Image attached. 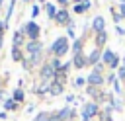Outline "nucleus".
<instances>
[{"instance_id":"31","label":"nucleus","mask_w":125,"mask_h":121,"mask_svg":"<svg viewBox=\"0 0 125 121\" xmlns=\"http://www.w3.org/2000/svg\"><path fill=\"white\" fill-rule=\"evenodd\" d=\"M39 59H41V53H33V55H31V64H37Z\"/></svg>"},{"instance_id":"40","label":"nucleus","mask_w":125,"mask_h":121,"mask_svg":"<svg viewBox=\"0 0 125 121\" xmlns=\"http://www.w3.org/2000/svg\"><path fill=\"white\" fill-rule=\"evenodd\" d=\"M2 27H4V23H0V31H2Z\"/></svg>"},{"instance_id":"14","label":"nucleus","mask_w":125,"mask_h":121,"mask_svg":"<svg viewBox=\"0 0 125 121\" xmlns=\"http://www.w3.org/2000/svg\"><path fill=\"white\" fill-rule=\"evenodd\" d=\"M27 51L33 55V53H41V43L39 41H29L27 43Z\"/></svg>"},{"instance_id":"23","label":"nucleus","mask_w":125,"mask_h":121,"mask_svg":"<svg viewBox=\"0 0 125 121\" xmlns=\"http://www.w3.org/2000/svg\"><path fill=\"white\" fill-rule=\"evenodd\" d=\"M111 14H113V16H111V18H113V21L119 25V23H121V20H123V18L119 16V10H111Z\"/></svg>"},{"instance_id":"32","label":"nucleus","mask_w":125,"mask_h":121,"mask_svg":"<svg viewBox=\"0 0 125 121\" xmlns=\"http://www.w3.org/2000/svg\"><path fill=\"white\" fill-rule=\"evenodd\" d=\"M12 57H14L16 60H21V53H20V49H14V51H12Z\"/></svg>"},{"instance_id":"5","label":"nucleus","mask_w":125,"mask_h":121,"mask_svg":"<svg viewBox=\"0 0 125 121\" xmlns=\"http://www.w3.org/2000/svg\"><path fill=\"white\" fill-rule=\"evenodd\" d=\"M117 57H119V55H115L111 49H104V51H102V62H104L107 68L115 62V59H117Z\"/></svg>"},{"instance_id":"13","label":"nucleus","mask_w":125,"mask_h":121,"mask_svg":"<svg viewBox=\"0 0 125 121\" xmlns=\"http://www.w3.org/2000/svg\"><path fill=\"white\" fill-rule=\"evenodd\" d=\"M90 6H92L90 0H84L82 4H74V14H84L86 10H90Z\"/></svg>"},{"instance_id":"18","label":"nucleus","mask_w":125,"mask_h":121,"mask_svg":"<svg viewBox=\"0 0 125 121\" xmlns=\"http://www.w3.org/2000/svg\"><path fill=\"white\" fill-rule=\"evenodd\" d=\"M123 82H119V80H115L113 82V92L117 94V96H123V86H121Z\"/></svg>"},{"instance_id":"25","label":"nucleus","mask_w":125,"mask_h":121,"mask_svg":"<svg viewBox=\"0 0 125 121\" xmlns=\"http://www.w3.org/2000/svg\"><path fill=\"white\" fill-rule=\"evenodd\" d=\"M49 117H51V113H47V111H43V113H39V115L35 117V121H49Z\"/></svg>"},{"instance_id":"12","label":"nucleus","mask_w":125,"mask_h":121,"mask_svg":"<svg viewBox=\"0 0 125 121\" xmlns=\"http://www.w3.org/2000/svg\"><path fill=\"white\" fill-rule=\"evenodd\" d=\"M55 21H57V23H61V25H62V23H66V25H68V21H70L68 12H66V10H59V12H57V16H55Z\"/></svg>"},{"instance_id":"19","label":"nucleus","mask_w":125,"mask_h":121,"mask_svg":"<svg viewBox=\"0 0 125 121\" xmlns=\"http://www.w3.org/2000/svg\"><path fill=\"white\" fill-rule=\"evenodd\" d=\"M115 80H117V74H115V72H107V74H105V84H111V86H113Z\"/></svg>"},{"instance_id":"38","label":"nucleus","mask_w":125,"mask_h":121,"mask_svg":"<svg viewBox=\"0 0 125 121\" xmlns=\"http://www.w3.org/2000/svg\"><path fill=\"white\" fill-rule=\"evenodd\" d=\"M57 2H59V4H62V6H64V4H68V0H57Z\"/></svg>"},{"instance_id":"17","label":"nucleus","mask_w":125,"mask_h":121,"mask_svg":"<svg viewBox=\"0 0 125 121\" xmlns=\"http://www.w3.org/2000/svg\"><path fill=\"white\" fill-rule=\"evenodd\" d=\"M72 53H74V55L82 53V39H76V41L72 43Z\"/></svg>"},{"instance_id":"22","label":"nucleus","mask_w":125,"mask_h":121,"mask_svg":"<svg viewBox=\"0 0 125 121\" xmlns=\"http://www.w3.org/2000/svg\"><path fill=\"white\" fill-rule=\"evenodd\" d=\"M49 64H51V66H53V68H55L57 72H59V70L62 68V64H61V59H57V57H55V59H53V60H51Z\"/></svg>"},{"instance_id":"41","label":"nucleus","mask_w":125,"mask_h":121,"mask_svg":"<svg viewBox=\"0 0 125 121\" xmlns=\"http://www.w3.org/2000/svg\"><path fill=\"white\" fill-rule=\"evenodd\" d=\"M121 64H123V66H125V57H123V62H121Z\"/></svg>"},{"instance_id":"24","label":"nucleus","mask_w":125,"mask_h":121,"mask_svg":"<svg viewBox=\"0 0 125 121\" xmlns=\"http://www.w3.org/2000/svg\"><path fill=\"white\" fill-rule=\"evenodd\" d=\"M104 70H105V64H104V62H98V64H94V72H98V74H104Z\"/></svg>"},{"instance_id":"39","label":"nucleus","mask_w":125,"mask_h":121,"mask_svg":"<svg viewBox=\"0 0 125 121\" xmlns=\"http://www.w3.org/2000/svg\"><path fill=\"white\" fill-rule=\"evenodd\" d=\"M72 2H74V4H82L84 0H72Z\"/></svg>"},{"instance_id":"27","label":"nucleus","mask_w":125,"mask_h":121,"mask_svg":"<svg viewBox=\"0 0 125 121\" xmlns=\"http://www.w3.org/2000/svg\"><path fill=\"white\" fill-rule=\"evenodd\" d=\"M49 86H51V84H49V82H45L43 86H39V88H37V94H45V92H49Z\"/></svg>"},{"instance_id":"20","label":"nucleus","mask_w":125,"mask_h":121,"mask_svg":"<svg viewBox=\"0 0 125 121\" xmlns=\"http://www.w3.org/2000/svg\"><path fill=\"white\" fill-rule=\"evenodd\" d=\"M115 74H117V80H119V82H125V66H123V64L117 68V72H115Z\"/></svg>"},{"instance_id":"26","label":"nucleus","mask_w":125,"mask_h":121,"mask_svg":"<svg viewBox=\"0 0 125 121\" xmlns=\"http://www.w3.org/2000/svg\"><path fill=\"white\" fill-rule=\"evenodd\" d=\"M66 33H68V37H74V23H72V21H68V25H66Z\"/></svg>"},{"instance_id":"43","label":"nucleus","mask_w":125,"mask_h":121,"mask_svg":"<svg viewBox=\"0 0 125 121\" xmlns=\"http://www.w3.org/2000/svg\"><path fill=\"white\" fill-rule=\"evenodd\" d=\"M39 2H47V0H39Z\"/></svg>"},{"instance_id":"15","label":"nucleus","mask_w":125,"mask_h":121,"mask_svg":"<svg viewBox=\"0 0 125 121\" xmlns=\"http://www.w3.org/2000/svg\"><path fill=\"white\" fill-rule=\"evenodd\" d=\"M49 92H51L53 96H59V94H62V84H59V82H53V84L49 86Z\"/></svg>"},{"instance_id":"35","label":"nucleus","mask_w":125,"mask_h":121,"mask_svg":"<svg viewBox=\"0 0 125 121\" xmlns=\"http://www.w3.org/2000/svg\"><path fill=\"white\" fill-rule=\"evenodd\" d=\"M31 16H39V6H33L31 8Z\"/></svg>"},{"instance_id":"21","label":"nucleus","mask_w":125,"mask_h":121,"mask_svg":"<svg viewBox=\"0 0 125 121\" xmlns=\"http://www.w3.org/2000/svg\"><path fill=\"white\" fill-rule=\"evenodd\" d=\"M45 10H47V16H49V18H55V16H57V10H55V6H53V4H47V6H45Z\"/></svg>"},{"instance_id":"7","label":"nucleus","mask_w":125,"mask_h":121,"mask_svg":"<svg viewBox=\"0 0 125 121\" xmlns=\"http://www.w3.org/2000/svg\"><path fill=\"white\" fill-rule=\"evenodd\" d=\"M53 76H57V70H55L51 64H45V66L41 68V80H43V82H49Z\"/></svg>"},{"instance_id":"2","label":"nucleus","mask_w":125,"mask_h":121,"mask_svg":"<svg viewBox=\"0 0 125 121\" xmlns=\"http://www.w3.org/2000/svg\"><path fill=\"white\" fill-rule=\"evenodd\" d=\"M86 84H88V86H94V88H100L102 84H105V76L92 70V72L86 76Z\"/></svg>"},{"instance_id":"1","label":"nucleus","mask_w":125,"mask_h":121,"mask_svg":"<svg viewBox=\"0 0 125 121\" xmlns=\"http://www.w3.org/2000/svg\"><path fill=\"white\" fill-rule=\"evenodd\" d=\"M66 51H68V39H66V37H59V39L51 45V53H53L57 59H61Z\"/></svg>"},{"instance_id":"44","label":"nucleus","mask_w":125,"mask_h":121,"mask_svg":"<svg viewBox=\"0 0 125 121\" xmlns=\"http://www.w3.org/2000/svg\"><path fill=\"white\" fill-rule=\"evenodd\" d=\"M123 96H125V92H123Z\"/></svg>"},{"instance_id":"37","label":"nucleus","mask_w":125,"mask_h":121,"mask_svg":"<svg viewBox=\"0 0 125 121\" xmlns=\"http://www.w3.org/2000/svg\"><path fill=\"white\" fill-rule=\"evenodd\" d=\"M82 121H92V117H86V115H82Z\"/></svg>"},{"instance_id":"36","label":"nucleus","mask_w":125,"mask_h":121,"mask_svg":"<svg viewBox=\"0 0 125 121\" xmlns=\"http://www.w3.org/2000/svg\"><path fill=\"white\" fill-rule=\"evenodd\" d=\"M49 121H61V119H59V115H57V113H53V115L49 117Z\"/></svg>"},{"instance_id":"6","label":"nucleus","mask_w":125,"mask_h":121,"mask_svg":"<svg viewBox=\"0 0 125 121\" xmlns=\"http://www.w3.org/2000/svg\"><path fill=\"white\" fill-rule=\"evenodd\" d=\"M92 29H94V33L105 31V20H104V16H96V18L92 20Z\"/></svg>"},{"instance_id":"10","label":"nucleus","mask_w":125,"mask_h":121,"mask_svg":"<svg viewBox=\"0 0 125 121\" xmlns=\"http://www.w3.org/2000/svg\"><path fill=\"white\" fill-rule=\"evenodd\" d=\"M72 64H74V68H84V66L88 64V57H86V55H82V53H78V55H74Z\"/></svg>"},{"instance_id":"34","label":"nucleus","mask_w":125,"mask_h":121,"mask_svg":"<svg viewBox=\"0 0 125 121\" xmlns=\"http://www.w3.org/2000/svg\"><path fill=\"white\" fill-rule=\"evenodd\" d=\"M119 16L125 20V4H119Z\"/></svg>"},{"instance_id":"28","label":"nucleus","mask_w":125,"mask_h":121,"mask_svg":"<svg viewBox=\"0 0 125 121\" xmlns=\"http://www.w3.org/2000/svg\"><path fill=\"white\" fill-rule=\"evenodd\" d=\"M84 84H86V78H84V76H78V78L74 80V86H78V88L84 86Z\"/></svg>"},{"instance_id":"33","label":"nucleus","mask_w":125,"mask_h":121,"mask_svg":"<svg viewBox=\"0 0 125 121\" xmlns=\"http://www.w3.org/2000/svg\"><path fill=\"white\" fill-rule=\"evenodd\" d=\"M115 29H117V35H125V27L123 25H115Z\"/></svg>"},{"instance_id":"30","label":"nucleus","mask_w":125,"mask_h":121,"mask_svg":"<svg viewBox=\"0 0 125 121\" xmlns=\"http://www.w3.org/2000/svg\"><path fill=\"white\" fill-rule=\"evenodd\" d=\"M4 107H6V109H16V101H14V100H6Z\"/></svg>"},{"instance_id":"42","label":"nucleus","mask_w":125,"mask_h":121,"mask_svg":"<svg viewBox=\"0 0 125 121\" xmlns=\"http://www.w3.org/2000/svg\"><path fill=\"white\" fill-rule=\"evenodd\" d=\"M119 2H121V4H125V0H119Z\"/></svg>"},{"instance_id":"11","label":"nucleus","mask_w":125,"mask_h":121,"mask_svg":"<svg viewBox=\"0 0 125 121\" xmlns=\"http://www.w3.org/2000/svg\"><path fill=\"white\" fill-rule=\"evenodd\" d=\"M57 115H59L61 121H70V119L74 117V109H72V107H62Z\"/></svg>"},{"instance_id":"29","label":"nucleus","mask_w":125,"mask_h":121,"mask_svg":"<svg viewBox=\"0 0 125 121\" xmlns=\"http://www.w3.org/2000/svg\"><path fill=\"white\" fill-rule=\"evenodd\" d=\"M23 100V92L21 90H16V94H14V101H21Z\"/></svg>"},{"instance_id":"9","label":"nucleus","mask_w":125,"mask_h":121,"mask_svg":"<svg viewBox=\"0 0 125 121\" xmlns=\"http://www.w3.org/2000/svg\"><path fill=\"white\" fill-rule=\"evenodd\" d=\"M98 62H102V49H94V51L88 55V64H90V66H94V64H98Z\"/></svg>"},{"instance_id":"16","label":"nucleus","mask_w":125,"mask_h":121,"mask_svg":"<svg viewBox=\"0 0 125 121\" xmlns=\"http://www.w3.org/2000/svg\"><path fill=\"white\" fill-rule=\"evenodd\" d=\"M21 41H23V31H18V33L14 35V49L21 47Z\"/></svg>"},{"instance_id":"4","label":"nucleus","mask_w":125,"mask_h":121,"mask_svg":"<svg viewBox=\"0 0 125 121\" xmlns=\"http://www.w3.org/2000/svg\"><path fill=\"white\" fill-rule=\"evenodd\" d=\"M82 115H86V117L100 115V103H96V101H90V103H86V105L82 107Z\"/></svg>"},{"instance_id":"3","label":"nucleus","mask_w":125,"mask_h":121,"mask_svg":"<svg viewBox=\"0 0 125 121\" xmlns=\"http://www.w3.org/2000/svg\"><path fill=\"white\" fill-rule=\"evenodd\" d=\"M31 41H37V37H39V25L37 23H33V21H29L27 25H25V29H21Z\"/></svg>"},{"instance_id":"8","label":"nucleus","mask_w":125,"mask_h":121,"mask_svg":"<svg viewBox=\"0 0 125 121\" xmlns=\"http://www.w3.org/2000/svg\"><path fill=\"white\" fill-rule=\"evenodd\" d=\"M105 43H107V31L96 33V37H94V45H96V49H104Z\"/></svg>"}]
</instances>
